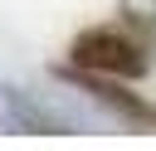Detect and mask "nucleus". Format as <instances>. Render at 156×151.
Returning a JSON list of instances; mask_svg holds the SVG:
<instances>
[{"mask_svg":"<svg viewBox=\"0 0 156 151\" xmlns=\"http://www.w3.org/2000/svg\"><path fill=\"white\" fill-rule=\"evenodd\" d=\"M98 93L112 102V107H122L127 117H136V122H156V107H146V102H136L127 88H112V83H98Z\"/></svg>","mask_w":156,"mask_h":151,"instance_id":"2","label":"nucleus"},{"mask_svg":"<svg viewBox=\"0 0 156 151\" xmlns=\"http://www.w3.org/2000/svg\"><path fill=\"white\" fill-rule=\"evenodd\" d=\"M73 63L88 68V73H107V78H132L146 68V49L122 34L117 24H98V29H83L73 39Z\"/></svg>","mask_w":156,"mask_h":151,"instance_id":"1","label":"nucleus"}]
</instances>
